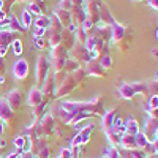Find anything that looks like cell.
<instances>
[{
    "mask_svg": "<svg viewBox=\"0 0 158 158\" xmlns=\"http://www.w3.org/2000/svg\"><path fill=\"white\" fill-rule=\"evenodd\" d=\"M3 29H6V30H10V32H13V33H19V32H25L27 29L24 27V25L21 24V21L13 15H11L6 18V24H5V27Z\"/></svg>",
    "mask_w": 158,
    "mask_h": 158,
    "instance_id": "9a60e30c",
    "label": "cell"
},
{
    "mask_svg": "<svg viewBox=\"0 0 158 158\" xmlns=\"http://www.w3.org/2000/svg\"><path fill=\"white\" fill-rule=\"evenodd\" d=\"M147 109H158V95H150L147 98Z\"/></svg>",
    "mask_w": 158,
    "mask_h": 158,
    "instance_id": "e575fe53",
    "label": "cell"
},
{
    "mask_svg": "<svg viewBox=\"0 0 158 158\" xmlns=\"http://www.w3.org/2000/svg\"><path fill=\"white\" fill-rule=\"evenodd\" d=\"M57 158H73L71 149H62V150H60V155H59Z\"/></svg>",
    "mask_w": 158,
    "mask_h": 158,
    "instance_id": "f35d334b",
    "label": "cell"
},
{
    "mask_svg": "<svg viewBox=\"0 0 158 158\" xmlns=\"http://www.w3.org/2000/svg\"><path fill=\"white\" fill-rule=\"evenodd\" d=\"M156 128H158V118L147 117L146 125H144V128H142V133H144V136L147 138L149 142L155 141V131H156Z\"/></svg>",
    "mask_w": 158,
    "mask_h": 158,
    "instance_id": "8fae6325",
    "label": "cell"
},
{
    "mask_svg": "<svg viewBox=\"0 0 158 158\" xmlns=\"http://www.w3.org/2000/svg\"><path fill=\"white\" fill-rule=\"evenodd\" d=\"M49 70H51V63H49L48 57H44V56H38V59H36V65H35V79H36V85H38V89L43 85V82H44V79H46Z\"/></svg>",
    "mask_w": 158,
    "mask_h": 158,
    "instance_id": "277c9868",
    "label": "cell"
},
{
    "mask_svg": "<svg viewBox=\"0 0 158 158\" xmlns=\"http://www.w3.org/2000/svg\"><path fill=\"white\" fill-rule=\"evenodd\" d=\"M68 49L65 48L62 43L54 46V48H51V52H49V59L51 60H54V59H68Z\"/></svg>",
    "mask_w": 158,
    "mask_h": 158,
    "instance_id": "e0dca14e",
    "label": "cell"
},
{
    "mask_svg": "<svg viewBox=\"0 0 158 158\" xmlns=\"http://www.w3.org/2000/svg\"><path fill=\"white\" fill-rule=\"evenodd\" d=\"M0 122H2V118H0Z\"/></svg>",
    "mask_w": 158,
    "mask_h": 158,
    "instance_id": "94428289",
    "label": "cell"
},
{
    "mask_svg": "<svg viewBox=\"0 0 158 158\" xmlns=\"http://www.w3.org/2000/svg\"><path fill=\"white\" fill-rule=\"evenodd\" d=\"M29 71H30V67H29V62L25 59H19L15 62L13 65V76H15L18 81H22L29 76Z\"/></svg>",
    "mask_w": 158,
    "mask_h": 158,
    "instance_id": "52a82bcc",
    "label": "cell"
},
{
    "mask_svg": "<svg viewBox=\"0 0 158 158\" xmlns=\"http://www.w3.org/2000/svg\"><path fill=\"white\" fill-rule=\"evenodd\" d=\"M147 5L153 10H158V0H147Z\"/></svg>",
    "mask_w": 158,
    "mask_h": 158,
    "instance_id": "7bdbcfd3",
    "label": "cell"
},
{
    "mask_svg": "<svg viewBox=\"0 0 158 158\" xmlns=\"http://www.w3.org/2000/svg\"><path fill=\"white\" fill-rule=\"evenodd\" d=\"M0 118L5 123H13L15 122V111L11 109L8 101L5 98H0Z\"/></svg>",
    "mask_w": 158,
    "mask_h": 158,
    "instance_id": "9c48e42d",
    "label": "cell"
},
{
    "mask_svg": "<svg viewBox=\"0 0 158 158\" xmlns=\"http://www.w3.org/2000/svg\"><path fill=\"white\" fill-rule=\"evenodd\" d=\"M46 43H48V41H46L44 36H36V38H33V44H35L36 49H44Z\"/></svg>",
    "mask_w": 158,
    "mask_h": 158,
    "instance_id": "8d00e7d4",
    "label": "cell"
},
{
    "mask_svg": "<svg viewBox=\"0 0 158 158\" xmlns=\"http://www.w3.org/2000/svg\"><path fill=\"white\" fill-rule=\"evenodd\" d=\"M135 2H142V0H135Z\"/></svg>",
    "mask_w": 158,
    "mask_h": 158,
    "instance_id": "6f0895ef",
    "label": "cell"
},
{
    "mask_svg": "<svg viewBox=\"0 0 158 158\" xmlns=\"http://www.w3.org/2000/svg\"><path fill=\"white\" fill-rule=\"evenodd\" d=\"M147 95H158V81H150L147 82Z\"/></svg>",
    "mask_w": 158,
    "mask_h": 158,
    "instance_id": "836d02e7",
    "label": "cell"
},
{
    "mask_svg": "<svg viewBox=\"0 0 158 158\" xmlns=\"http://www.w3.org/2000/svg\"><path fill=\"white\" fill-rule=\"evenodd\" d=\"M104 158H122L120 156V150H118L117 147H109V150L106 152V155H104Z\"/></svg>",
    "mask_w": 158,
    "mask_h": 158,
    "instance_id": "d590c367",
    "label": "cell"
},
{
    "mask_svg": "<svg viewBox=\"0 0 158 158\" xmlns=\"http://www.w3.org/2000/svg\"><path fill=\"white\" fill-rule=\"evenodd\" d=\"M44 33H46L44 29H35V30H33V38H36V36H44Z\"/></svg>",
    "mask_w": 158,
    "mask_h": 158,
    "instance_id": "b9f144b4",
    "label": "cell"
},
{
    "mask_svg": "<svg viewBox=\"0 0 158 158\" xmlns=\"http://www.w3.org/2000/svg\"><path fill=\"white\" fill-rule=\"evenodd\" d=\"M71 59L77 60L79 63H87L92 60V56H90V51H87V48L84 44L74 41V44L71 48Z\"/></svg>",
    "mask_w": 158,
    "mask_h": 158,
    "instance_id": "8992f818",
    "label": "cell"
},
{
    "mask_svg": "<svg viewBox=\"0 0 158 158\" xmlns=\"http://www.w3.org/2000/svg\"><path fill=\"white\" fill-rule=\"evenodd\" d=\"M5 70H6V62L3 57H0V76H5Z\"/></svg>",
    "mask_w": 158,
    "mask_h": 158,
    "instance_id": "ab89813d",
    "label": "cell"
},
{
    "mask_svg": "<svg viewBox=\"0 0 158 158\" xmlns=\"http://www.w3.org/2000/svg\"><path fill=\"white\" fill-rule=\"evenodd\" d=\"M118 95H120V98H123V100H133L135 98V90H133V87H131V84L122 82L120 85H118Z\"/></svg>",
    "mask_w": 158,
    "mask_h": 158,
    "instance_id": "ac0fdd59",
    "label": "cell"
},
{
    "mask_svg": "<svg viewBox=\"0 0 158 158\" xmlns=\"http://www.w3.org/2000/svg\"><path fill=\"white\" fill-rule=\"evenodd\" d=\"M147 117H152V118H158V109H147Z\"/></svg>",
    "mask_w": 158,
    "mask_h": 158,
    "instance_id": "60d3db41",
    "label": "cell"
},
{
    "mask_svg": "<svg viewBox=\"0 0 158 158\" xmlns=\"http://www.w3.org/2000/svg\"><path fill=\"white\" fill-rule=\"evenodd\" d=\"M71 8H73V5H71V0H60V3H59V10L70 11Z\"/></svg>",
    "mask_w": 158,
    "mask_h": 158,
    "instance_id": "74e56055",
    "label": "cell"
},
{
    "mask_svg": "<svg viewBox=\"0 0 158 158\" xmlns=\"http://www.w3.org/2000/svg\"><path fill=\"white\" fill-rule=\"evenodd\" d=\"M155 139H158V128H156V131H155Z\"/></svg>",
    "mask_w": 158,
    "mask_h": 158,
    "instance_id": "9f6ffc18",
    "label": "cell"
},
{
    "mask_svg": "<svg viewBox=\"0 0 158 158\" xmlns=\"http://www.w3.org/2000/svg\"><path fill=\"white\" fill-rule=\"evenodd\" d=\"M117 115V111L115 109H111V111H106L103 115H101V128L104 130V133H111V131H114V118Z\"/></svg>",
    "mask_w": 158,
    "mask_h": 158,
    "instance_id": "7c38bea8",
    "label": "cell"
},
{
    "mask_svg": "<svg viewBox=\"0 0 158 158\" xmlns=\"http://www.w3.org/2000/svg\"><path fill=\"white\" fill-rule=\"evenodd\" d=\"M43 103H46V100L41 94V90H40L38 87H32L30 92H29V97H27V104L32 106V108H36Z\"/></svg>",
    "mask_w": 158,
    "mask_h": 158,
    "instance_id": "4fadbf2b",
    "label": "cell"
},
{
    "mask_svg": "<svg viewBox=\"0 0 158 158\" xmlns=\"http://www.w3.org/2000/svg\"><path fill=\"white\" fill-rule=\"evenodd\" d=\"M135 95H147V82H135L131 84Z\"/></svg>",
    "mask_w": 158,
    "mask_h": 158,
    "instance_id": "f546056e",
    "label": "cell"
},
{
    "mask_svg": "<svg viewBox=\"0 0 158 158\" xmlns=\"http://www.w3.org/2000/svg\"><path fill=\"white\" fill-rule=\"evenodd\" d=\"M87 76H92V77H106V70H103L101 68V65L98 63V60H90L85 63V67H84Z\"/></svg>",
    "mask_w": 158,
    "mask_h": 158,
    "instance_id": "ba28073f",
    "label": "cell"
},
{
    "mask_svg": "<svg viewBox=\"0 0 158 158\" xmlns=\"http://www.w3.org/2000/svg\"><path fill=\"white\" fill-rule=\"evenodd\" d=\"M87 36H89V35H87V32H85L82 27H77V30H76V33H74V41L84 44L85 40H87Z\"/></svg>",
    "mask_w": 158,
    "mask_h": 158,
    "instance_id": "4dcf8cb0",
    "label": "cell"
},
{
    "mask_svg": "<svg viewBox=\"0 0 158 158\" xmlns=\"http://www.w3.org/2000/svg\"><path fill=\"white\" fill-rule=\"evenodd\" d=\"M0 156H2V149H0Z\"/></svg>",
    "mask_w": 158,
    "mask_h": 158,
    "instance_id": "680465c9",
    "label": "cell"
},
{
    "mask_svg": "<svg viewBox=\"0 0 158 158\" xmlns=\"http://www.w3.org/2000/svg\"><path fill=\"white\" fill-rule=\"evenodd\" d=\"M19 21H21V24L24 25V27L25 29H29L30 27V25L33 24V16L30 15V13L27 11V10H22V13H21V18H19Z\"/></svg>",
    "mask_w": 158,
    "mask_h": 158,
    "instance_id": "4316f807",
    "label": "cell"
},
{
    "mask_svg": "<svg viewBox=\"0 0 158 158\" xmlns=\"http://www.w3.org/2000/svg\"><path fill=\"white\" fill-rule=\"evenodd\" d=\"M5 146H6V141L3 138H0V149H5Z\"/></svg>",
    "mask_w": 158,
    "mask_h": 158,
    "instance_id": "f907efd6",
    "label": "cell"
},
{
    "mask_svg": "<svg viewBox=\"0 0 158 158\" xmlns=\"http://www.w3.org/2000/svg\"><path fill=\"white\" fill-rule=\"evenodd\" d=\"M56 89H57V84H56V74L52 70H49L46 79L43 85L40 87V90H41V94L44 97V100H51L52 97H56Z\"/></svg>",
    "mask_w": 158,
    "mask_h": 158,
    "instance_id": "5b68a950",
    "label": "cell"
},
{
    "mask_svg": "<svg viewBox=\"0 0 158 158\" xmlns=\"http://www.w3.org/2000/svg\"><path fill=\"white\" fill-rule=\"evenodd\" d=\"M152 149H153V153L158 155V139H155V141L152 142Z\"/></svg>",
    "mask_w": 158,
    "mask_h": 158,
    "instance_id": "c3c4849f",
    "label": "cell"
},
{
    "mask_svg": "<svg viewBox=\"0 0 158 158\" xmlns=\"http://www.w3.org/2000/svg\"><path fill=\"white\" fill-rule=\"evenodd\" d=\"M35 29H49L51 27V18H48V16H38L36 19H35Z\"/></svg>",
    "mask_w": 158,
    "mask_h": 158,
    "instance_id": "d4e9b609",
    "label": "cell"
},
{
    "mask_svg": "<svg viewBox=\"0 0 158 158\" xmlns=\"http://www.w3.org/2000/svg\"><path fill=\"white\" fill-rule=\"evenodd\" d=\"M87 77V73L84 68H79L77 71L74 73H67V76H65L62 79V82L57 85L56 89V97L57 98H65L68 97L70 94H73V90L76 87H79Z\"/></svg>",
    "mask_w": 158,
    "mask_h": 158,
    "instance_id": "6da1fadb",
    "label": "cell"
},
{
    "mask_svg": "<svg viewBox=\"0 0 158 158\" xmlns=\"http://www.w3.org/2000/svg\"><path fill=\"white\" fill-rule=\"evenodd\" d=\"M35 155L32 152H21V156L19 158H33Z\"/></svg>",
    "mask_w": 158,
    "mask_h": 158,
    "instance_id": "f6af8a7d",
    "label": "cell"
},
{
    "mask_svg": "<svg viewBox=\"0 0 158 158\" xmlns=\"http://www.w3.org/2000/svg\"><path fill=\"white\" fill-rule=\"evenodd\" d=\"M5 100L8 101V104L11 106L13 111L19 109V108L22 106V92H21L19 89H13V90H10L8 94H6Z\"/></svg>",
    "mask_w": 158,
    "mask_h": 158,
    "instance_id": "30bf717a",
    "label": "cell"
},
{
    "mask_svg": "<svg viewBox=\"0 0 158 158\" xmlns=\"http://www.w3.org/2000/svg\"><path fill=\"white\" fill-rule=\"evenodd\" d=\"M16 33H13V32H10V30H6V29H2L0 30V48L2 46H11V43H13V40H15L16 36H15Z\"/></svg>",
    "mask_w": 158,
    "mask_h": 158,
    "instance_id": "44dd1931",
    "label": "cell"
},
{
    "mask_svg": "<svg viewBox=\"0 0 158 158\" xmlns=\"http://www.w3.org/2000/svg\"><path fill=\"white\" fill-rule=\"evenodd\" d=\"M112 127H114V131H115L117 135H120V136H122V135L125 133V122H123V120H122V118L118 117V115H115Z\"/></svg>",
    "mask_w": 158,
    "mask_h": 158,
    "instance_id": "83f0119b",
    "label": "cell"
},
{
    "mask_svg": "<svg viewBox=\"0 0 158 158\" xmlns=\"http://www.w3.org/2000/svg\"><path fill=\"white\" fill-rule=\"evenodd\" d=\"M122 149L131 150V149H136V136H131L128 133H123L120 138V144H118Z\"/></svg>",
    "mask_w": 158,
    "mask_h": 158,
    "instance_id": "d6986e66",
    "label": "cell"
},
{
    "mask_svg": "<svg viewBox=\"0 0 158 158\" xmlns=\"http://www.w3.org/2000/svg\"><path fill=\"white\" fill-rule=\"evenodd\" d=\"M25 10H27L32 16H36V18L38 16H43V8H41V5H38L35 0L29 2V5H27V8H25Z\"/></svg>",
    "mask_w": 158,
    "mask_h": 158,
    "instance_id": "cb8c5ba5",
    "label": "cell"
},
{
    "mask_svg": "<svg viewBox=\"0 0 158 158\" xmlns=\"http://www.w3.org/2000/svg\"><path fill=\"white\" fill-rule=\"evenodd\" d=\"M11 48H13V52H15L16 56H21L22 54V41L19 38H15L11 43Z\"/></svg>",
    "mask_w": 158,
    "mask_h": 158,
    "instance_id": "d6a6232c",
    "label": "cell"
},
{
    "mask_svg": "<svg viewBox=\"0 0 158 158\" xmlns=\"http://www.w3.org/2000/svg\"><path fill=\"white\" fill-rule=\"evenodd\" d=\"M150 54H152L153 57H156V59H158V49H152V52H150Z\"/></svg>",
    "mask_w": 158,
    "mask_h": 158,
    "instance_id": "816d5d0a",
    "label": "cell"
},
{
    "mask_svg": "<svg viewBox=\"0 0 158 158\" xmlns=\"http://www.w3.org/2000/svg\"><path fill=\"white\" fill-rule=\"evenodd\" d=\"M3 3H5V0H0V10H3Z\"/></svg>",
    "mask_w": 158,
    "mask_h": 158,
    "instance_id": "db71d44e",
    "label": "cell"
},
{
    "mask_svg": "<svg viewBox=\"0 0 158 158\" xmlns=\"http://www.w3.org/2000/svg\"><path fill=\"white\" fill-rule=\"evenodd\" d=\"M54 16L59 19V22L62 24V27L67 29L68 25L71 24V15L70 11H65V10H56L54 11Z\"/></svg>",
    "mask_w": 158,
    "mask_h": 158,
    "instance_id": "ffe728a7",
    "label": "cell"
},
{
    "mask_svg": "<svg viewBox=\"0 0 158 158\" xmlns=\"http://www.w3.org/2000/svg\"><path fill=\"white\" fill-rule=\"evenodd\" d=\"M125 133H128L131 136H136L139 133V123L136 118H128L125 122Z\"/></svg>",
    "mask_w": 158,
    "mask_h": 158,
    "instance_id": "7402d4cb",
    "label": "cell"
},
{
    "mask_svg": "<svg viewBox=\"0 0 158 158\" xmlns=\"http://www.w3.org/2000/svg\"><path fill=\"white\" fill-rule=\"evenodd\" d=\"M156 38H158V30H156Z\"/></svg>",
    "mask_w": 158,
    "mask_h": 158,
    "instance_id": "91938a15",
    "label": "cell"
},
{
    "mask_svg": "<svg viewBox=\"0 0 158 158\" xmlns=\"http://www.w3.org/2000/svg\"><path fill=\"white\" fill-rule=\"evenodd\" d=\"M70 15H71V22L74 25H77V27H81L84 19H85V11L82 6H73L70 10Z\"/></svg>",
    "mask_w": 158,
    "mask_h": 158,
    "instance_id": "2e32d148",
    "label": "cell"
},
{
    "mask_svg": "<svg viewBox=\"0 0 158 158\" xmlns=\"http://www.w3.org/2000/svg\"><path fill=\"white\" fill-rule=\"evenodd\" d=\"M79 68H82L81 67V63H79L77 60H74V59H67V62H65V73H74V71H77Z\"/></svg>",
    "mask_w": 158,
    "mask_h": 158,
    "instance_id": "484cf974",
    "label": "cell"
},
{
    "mask_svg": "<svg viewBox=\"0 0 158 158\" xmlns=\"http://www.w3.org/2000/svg\"><path fill=\"white\" fill-rule=\"evenodd\" d=\"M46 109H48V104H46V103H43V104H40V106L33 108V112H32V114H33V118H35L33 122H38L40 118L46 114Z\"/></svg>",
    "mask_w": 158,
    "mask_h": 158,
    "instance_id": "f1b7e54d",
    "label": "cell"
},
{
    "mask_svg": "<svg viewBox=\"0 0 158 158\" xmlns=\"http://www.w3.org/2000/svg\"><path fill=\"white\" fill-rule=\"evenodd\" d=\"M5 82V76H0V84H3Z\"/></svg>",
    "mask_w": 158,
    "mask_h": 158,
    "instance_id": "11a10c76",
    "label": "cell"
},
{
    "mask_svg": "<svg viewBox=\"0 0 158 158\" xmlns=\"http://www.w3.org/2000/svg\"><path fill=\"white\" fill-rule=\"evenodd\" d=\"M97 60H98V63L101 65V68H103V70H106V71L111 70V68H112V65H114V62H112V56L109 54V52L103 54V56L98 57Z\"/></svg>",
    "mask_w": 158,
    "mask_h": 158,
    "instance_id": "603a6c76",
    "label": "cell"
},
{
    "mask_svg": "<svg viewBox=\"0 0 158 158\" xmlns=\"http://www.w3.org/2000/svg\"><path fill=\"white\" fill-rule=\"evenodd\" d=\"M84 5H101V0H84Z\"/></svg>",
    "mask_w": 158,
    "mask_h": 158,
    "instance_id": "ee69618b",
    "label": "cell"
},
{
    "mask_svg": "<svg viewBox=\"0 0 158 158\" xmlns=\"http://www.w3.org/2000/svg\"><path fill=\"white\" fill-rule=\"evenodd\" d=\"M6 52H8V48H6V46H2V48H0V57H3V59H5Z\"/></svg>",
    "mask_w": 158,
    "mask_h": 158,
    "instance_id": "7dc6e473",
    "label": "cell"
},
{
    "mask_svg": "<svg viewBox=\"0 0 158 158\" xmlns=\"http://www.w3.org/2000/svg\"><path fill=\"white\" fill-rule=\"evenodd\" d=\"M109 29H111V43L114 44V46H118V49L120 51H123V49H127L128 46L123 43V40L128 36L127 35V29L123 27L122 24H118L117 21L112 24V25H109Z\"/></svg>",
    "mask_w": 158,
    "mask_h": 158,
    "instance_id": "7a4b0ae2",
    "label": "cell"
},
{
    "mask_svg": "<svg viewBox=\"0 0 158 158\" xmlns=\"http://www.w3.org/2000/svg\"><path fill=\"white\" fill-rule=\"evenodd\" d=\"M38 128H40V135L41 138H48L56 131L57 128V120L52 112H46L41 118L38 120Z\"/></svg>",
    "mask_w": 158,
    "mask_h": 158,
    "instance_id": "3957f363",
    "label": "cell"
},
{
    "mask_svg": "<svg viewBox=\"0 0 158 158\" xmlns=\"http://www.w3.org/2000/svg\"><path fill=\"white\" fill-rule=\"evenodd\" d=\"M21 152H22V150H16V152L10 153V155H8L6 158H19V156H21Z\"/></svg>",
    "mask_w": 158,
    "mask_h": 158,
    "instance_id": "bcb514c9",
    "label": "cell"
},
{
    "mask_svg": "<svg viewBox=\"0 0 158 158\" xmlns=\"http://www.w3.org/2000/svg\"><path fill=\"white\" fill-rule=\"evenodd\" d=\"M6 18H8V15L3 11V10H0V22H3V21H6Z\"/></svg>",
    "mask_w": 158,
    "mask_h": 158,
    "instance_id": "681fc988",
    "label": "cell"
},
{
    "mask_svg": "<svg viewBox=\"0 0 158 158\" xmlns=\"http://www.w3.org/2000/svg\"><path fill=\"white\" fill-rule=\"evenodd\" d=\"M3 123H5V122H0V136L3 135Z\"/></svg>",
    "mask_w": 158,
    "mask_h": 158,
    "instance_id": "f5cc1de1",
    "label": "cell"
},
{
    "mask_svg": "<svg viewBox=\"0 0 158 158\" xmlns=\"http://www.w3.org/2000/svg\"><path fill=\"white\" fill-rule=\"evenodd\" d=\"M13 144H15V147H16L18 150H22V149L25 147V144H27V138H25L24 135H19V136L15 138Z\"/></svg>",
    "mask_w": 158,
    "mask_h": 158,
    "instance_id": "1f68e13d",
    "label": "cell"
},
{
    "mask_svg": "<svg viewBox=\"0 0 158 158\" xmlns=\"http://www.w3.org/2000/svg\"><path fill=\"white\" fill-rule=\"evenodd\" d=\"M62 32H63V30H57V29H54V27L46 29L44 38L48 40V44H49L51 48H54V46H57V44L62 43Z\"/></svg>",
    "mask_w": 158,
    "mask_h": 158,
    "instance_id": "5bb4252c",
    "label": "cell"
}]
</instances>
